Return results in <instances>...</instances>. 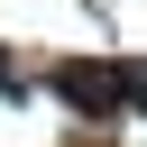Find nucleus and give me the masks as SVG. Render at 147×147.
Here are the masks:
<instances>
[{"label":"nucleus","instance_id":"1","mask_svg":"<svg viewBox=\"0 0 147 147\" xmlns=\"http://www.w3.org/2000/svg\"><path fill=\"white\" fill-rule=\"evenodd\" d=\"M55 92L74 110H119V101H138V74H119V64H64Z\"/></svg>","mask_w":147,"mask_h":147},{"label":"nucleus","instance_id":"2","mask_svg":"<svg viewBox=\"0 0 147 147\" xmlns=\"http://www.w3.org/2000/svg\"><path fill=\"white\" fill-rule=\"evenodd\" d=\"M0 92H18V74H9V64H0Z\"/></svg>","mask_w":147,"mask_h":147}]
</instances>
